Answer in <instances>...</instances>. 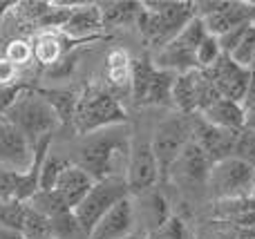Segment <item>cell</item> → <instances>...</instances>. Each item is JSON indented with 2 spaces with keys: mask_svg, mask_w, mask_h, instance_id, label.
Segmentation results:
<instances>
[{
  "mask_svg": "<svg viewBox=\"0 0 255 239\" xmlns=\"http://www.w3.org/2000/svg\"><path fill=\"white\" fill-rule=\"evenodd\" d=\"M124 239H148V233H141V231H136V233H132V235H128Z\"/></svg>",
  "mask_w": 255,
  "mask_h": 239,
  "instance_id": "b9f144b4",
  "label": "cell"
},
{
  "mask_svg": "<svg viewBox=\"0 0 255 239\" xmlns=\"http://www.w3.org/2000/svg\"><path fill=\"white\" fill-rule=\"evenodd\" d=\"M190 125H193V141L208 157L211 163H217V161H224L229 157H233L238 132H229V130L217 128V125L204 121L199 114H190Z\"/></svg>",
  "mask_w": 255,
  "mask_h": 239,
  "instance_id": "7c38bea8",
  "label": "cell"
},
{
  "mask_svg": "<svg viewBox=\"0 0 255 239\" xmlns=\"http://www.w3.org/2000/svg\"><path fill=\"white\" fill-rule=\"evenodd\" d=\"M172 72L159 70L148 58L130 63V94L134 105H172Z\"/></svg>",
  "mask_w": 255,
  "mask_h": 239,
  "instance_id": "5b68a950",
  "label": "cell"
},
{
  "mask_svg": "<svg viewBox=\"0 0 255 239\" xmlns=\"http://www.w3.org/2000/svg\"><path fill=\"white\" fill-rule=\"evenodd\" d=\"M206 188H211L217 201L226 199H247L253 195L255 188V168L247 165L244 161L229 157L211 165Z\"/></svg>",
  "mask_w": 255,
  "mask_h": 239,
  "instance_id": "52a82bcc",
  "label": "cell"
},
{
  "mask_svg": "<svg viewBox=\"0 0 255 239\" xmlns=\"http://www.w3.org/2000/svg\"><path fill=\"white\" fill-rule=\"evenodd\" d=\"M251 199H253V201H255V188H253V195H251Z\"/></svg>",
  "mask_w": 255,
  "mask_h": 239,
  "instance_id": "7bdbcfd3",
  "label": "cell"
},
{
  "mask_svg": "<svg viewBox=\"0 0 255 239\" xmlns=\"http://www.w3.org/2000/svg\"><path fill=\"white\" fill-rule=\"evenodd\" d=\"M143 11L136 18L143 40L159 52L166 47L186 25L195 18L193 2H179V0H145Z\"/></svg>",
  "mask_w": 255,
  "mask_h": 239,
  "instance_id": "7a4b0ae2",
  "label": "cell"
},
{
  "mask_svg": "<svg viewBox=\"0 0 255 239\" xmlns=\"http://www.w3.org/2000/svg\"><path fill=\"white\" fill-rule=\"evenodd\" d=\"M18 181H20V174H18V172H11V170H2V168H0V201L16 199Z\"/></svg>",
  "mask_w": 255,
  "mask_h": 239,
  "instance_id": "e575fe53",
  "label": "cell"
},
{
  "mask_svg": "<svg viewBox=\"0 0 255 239\" xmlns=\"http://www.w3.org/2000/svg\"><path fill=\"white\" fill-rule=\"evenodd\" d=\"M16 67L7 61L4 56H0V87H9V85H16Z\"/></svg>",
  "mask_w": 255,
  "mask_h": 239,
  "instance_id": "8d00e7d4",
  "label": "cell"
},
{
  "mask_svg": "<svg viewBox=\"0 0 255 239\" xmlns=\"http://www.w3.org/2000/svg\"><path fill=\"white\" fill-rule=\"evenodd\" d=\"M27 204H29L36 213H40L47 219H54V217H58V215L72 213V208L67 206V201L63 199V195L58 190H38Z\"/></svg>",
  "mask_w": 255,
  "mask_h": 239,
  "instance_id": "cb8c5ba5",
  "label": "cell"
},
{
  "mask_svg": "<svg viewBox=\"0 0 255 239\" xmlns=\"http://www.w3.org/2000/svg\"><path fill=\"white\" fill-rule=\"evenodd\" d=\"M126 121H128V112L115 94H110L108 89L101 87H88L79 96L72 125H74V130L81 137H85V134H92L97 130L124 125Z\"/></svg>",
  "mask_w": 255,
  "mask_h": 239,
  "instance_id": "277c9868",
  "label": "cell"
},
{
  "mask_svg": "<svg viewBox=\"0 0 255 239\" xmlns=\"http://www.w3.org/2000/svg\"><path fill=\"white\" fill-rule=\"evenodd\" d=\"M159 179H161V172H159L150 141H132L130 159H128V168L124 174L128 195L130 197L145 195V192H150L157 186Z\"/></svg>",
  "mask_w": 255,
  "mask_h": 239,
  "instance_id": "30bf717a",
  "label": "cell"
},
{
  "mask_svg": "<svg viewBox=\"0 0 255 239\" xmlns=\"http://www.w3.org/2000/svg\"><path fill=\"white\" fill-rule=\"evenodd\" d=\"M130 63H132V58L128 56L124 49L110 52V56H108V61H106L108 79L115 85H121V87L130 85Z\"/></svg>",
  "mask_w": 255,
  "mask_h": 239,
  "instance_id": "484cf974",
  "label": "cell"
},
{
  "mask_svg": "<svg viewBox=\"0 0 255 239\" xmlns=\"http://www.w3.org/2000/svg\"><path fill=\"white\" fill-rule=\"evenodd\" d=\"M197 72L190 70L186 74H177L172 83V105L179 114H197Z\"/></svg>",
  "mask_w": 255,
  "mask_h": 239,
  "instance_id": "ffe728a7",
  "label": "cell"
},
{
  "mask_svg": "<svg viewBox=\"0 0 255 239\" xmlns=\"http://www.w3.org/2000/svg\"><path fill=\"white\" fill-rule=\"evenodd\" d=\"M136 215L132 206V197H126L119 204H115L92 228L90 239H124L136 233Z\"/></svg>",
  "mask_w": 255,
  "mask_h": 239,
  "instance_id": "9a60e30c",
  "label": "cell"
},
{
  "mask_svg": "<svg viewBox=\"0 0 255 239\" xmlns=\"http://www.w3.org/2000/svg\"><path fill=\"white\" fill-rule=\"evenodd\" d=\"M49 9H52V2H49V0H22V2L13 4L11 11L18 16V20L38 27L40 20L49 13Z\"/></svg>",
  "mask_w": 255,
  "mask_h": 239,
  "instance_id": "4316f807",
  "label": "cell"
},
{
  "mask_svg": "<svg viewBox=\"0 0 255 239\" xmlns=\"http://www.w3.org/2000/svg\"><path fill=\"white\" fill-rule=\"evenodd\" d=\"M34 163V150L27 139L4 116H0V168L25 174Z\"/></svg>",
  "mask_w": 255,
  "mask_h": 239,
  "instance_id": "4fadbf2b",
  "label": "cell"
},
{
  "mask_svg": "<svg viewBox=\"0 0 255 239\" xmlns=\"http://www.w3.org/2000/svg\"><path fill=\"white\" fill-rule=\"evenodd\" d=\"M70 163L65 159H58L52 150L45 155L43 159V165H40V181H38V190H54L56 188V181L61 177L63 168Z\"/></svg>",
  "mask_w": 255,
  "mask_h": 239,
  "instance_id": "f1b7e54d",
  "label": "cell"
},
{
  "mask_svg": "<svg viewBox=\"0 0 255 239\" xmlns=\"http://www.w3.org/2000/svg\"><path fill=\"white\" fill-rule=\"evenodd\" d=\"M231 61L238 63L240 67H247L251 70L255 63V25L249 27V31L244 34V38L240 40V45L229 54Z\"/></svg>",
  "mask_w": 255,
  "mask_h": 239,
  "instance_id": "f546056e",
  "label": "cell"
},
{
  "mask_svg": "<svg viewBox=\"0 0 255 239\" xmlns=\"http://www.w3.org/2000/svg\"><path fill=\"white\" fill-rule=\"evenodd\" d=\"M63 40L65 38H61V34H56V31H45V34H40L38 38L31 43V47H34V58L40 65H56V63L61 61V56L65 54Z\"/></svg>",
  "mask_w": 255,
  "mask_h": 239,
  "instance_id": "603a6c76",
  "label": "cell"
},
{
  "mask_svg": "<svg viewBox=\"0 0 255 239\" xmlns=\"http://www.w3.org/2000/svg\"><path fill=\"white\" fill-rule=\"evenodd\" d=\"M94 183H97V181H94V179L90 177V174L85 172L81 165L67 163L65 168H63V172H61V177H58L56 188H54V190L61 192L63 199L67 201V206L74 210L76 206L81 204V199H83V197L90 192V188H92Z\"/></svg>",
  "mask_w": 255,
  "mask_h": 239,
  "instance_id": "ac0fdd59",
  "label": "cell"
},
{
  "mask_svg": "<svg viewBox=\"0 0 255 239\" xmlns=\"http://www.w3.org/2000/svg\"><path fill=\"white\" fill-rule=\"evenodd\" d=\"M206 38V27H204L202 18L195 16L166 47H161L154 54L152 63L159 70L172 72V74H186L190 70H197V47L202 40Z\"/></svg>",
  "mask_w": 255,
  "mask_h": 239,
  "instance_id": "8992f818",
  "label": "cell"
},
{
  "mask_svg": "<svg viewBox=\"0 0 255 239\" xmlns=\"http://www.w3.org/2000/svg\"><path fill=\"white\" fill-rule=\"evenodd\" d=\"M132 141L124 125H112L85 134L79 143V161L76 165L85 170L94 181L110 177H124L130 159Z\"/></svg>",
  "mask_w": 255,
  "mask_h": 239,
  "instance_id": "6da1fadb",
  "label": "cell"
},
{
  "mask_svg": "<svg viewBox=\"0 0 255 239\" xmlns=\"http://www.w3.org/2000/svg\"><path fill=\"white\" fill-rule=\"evenodd\" d=\"M0 239H25V237H22V233L7 231V228H0Z\"/></svg>",
  "mask_w": 255,
  "mask_h": 239,
  "instance_id": "60d3db41",
  "label": "cell"
},
{
  "mask_svg": "<svg viewBox=\"0 0 255 239\" xmlns=\"http://www.w3.org/2000/svg\"><path fill=\"white\" fill-rule=\"evenodd\" d=\"M2 56L18 70V67H25V65H29L31 63V58H34V47H31L29 40L16 38V40H11V43L4 47Z\"/></svg>",
  "mask_w": 255,
  "mask_h": 239,
  "instance_id": "4dcf8cb0",
  "label": "cell"
},
{
  "mask_svg": "<svg viewBox=\"0 0 255 239\" xmlns=\"http://www.w3.org/2000/svg\"><path fill=\"white\" fill-rule=\"evenodd\" d=\"M242 107L244 110L255 107V65L249 70V87H247V96H244V101H242Z\"/></svg>",
  "mask_w": 255,
  "mask_h": 239,
  "instance_id": "74e56055",
  "label": "cell"
},
{
  "mask_svg": "<svg viewBox=\"0 0 255 239\" xmlns=\"http://www.w3.org/2000/svg\"><path fill=\"white\" fill-rule=\"evenodd\" d=\"M204 27H206V34L215 36H224L226 31L235 29L240 25H249V22H255V2H240V0H229L226 9L217 13H211V16L202 18Z\"/></svg>",
  "mask_w": 255,
  "mask_h": 239,
  "instance_id": "e0dca14e",
  "label": "cell"
},
{
  "mask_svg": "<svg viewBox=\"0 0 255 239\" xmlns=\"http://www.w3.org/2000/svg\"><path fill=\"white\" fill-rule=\"evenodd\" d=\"M244 130H251V132H255V107H251V110H244Z\"/></svg>",
  "mask_w": 255,
  "mask_h": 239,
  "instance_id": "f35d334b",
  "label": "cell"
},
{
  "mask_svg": "<svg viewBox=\"0 0 255 239\" xmlns=\"http://www.w3.org/2000/svg\"><path fill=\"white\" fill-rule=\"evenodd\" d=\"M13 4H16V2H9V0H0V25H2V20L7 18V13L13 9Z\"/></svg>",
  "mask_w": 255,
  "mask_h": 239,
  "instance_id": "ab89813d",
  "label": "cell"
},
{
  "mask_svg": "<svg viewBox=\"0 0 255 239\" xmlns=\"http://www.w3.org/2000/svg\"><path fill=\"white\" fill-rule=\"evenodd\" d=\"M38 94L49 103L54 112H56L58 121L63 125H72L76 112V103H79V94L70 92V89H38Z\"/></svg>",
  "mask_w": 255,
  "mask_h": 239,
  "instance_id": "7402d4cb",
  "label": "cell"
},
{
  "mask_svg": "<svg viewBox=\"0 0 255 239\" xmlns=\"http://www.w3.org/2000/svg\"><path fill=\"white\" fill-rule=\"evenodd\" d=\"M103 29L101 22V11H99L97 2H76L72 9V16L67 18V22L63 25V29L58 34H63V38H72V40H81L88 43L92 38H99Z\"/></svg>",
  "mask_w": 255,
  "mask_h": 239,
  "instance_id": "2e32d148",
  "label": "cell"
},
{
  "mask_svg": "<svg viewBox=\"0 0 255 239\" xmlns=\"http://www.w3.org/2000/svg\"><path fill=\"white\" fill-rule=\"evenodd\" d=\"M220 92H217V87L213 85L211 76L206 74L204 70L197 72V114H202L204 110H208V107L213 105L215 101H220Z\"/></svg>",
  "mask_w": 255,
  "mask_h": 239,
  "instance_id": "1f68e13d",
  "label": "cell"
},
{
  "mask_svg": "<svg viewBox=\"0 0 255 239\" xmlns=\"http://www.w3.org/2000/svg\"><path fill=\"white\" fill-rule=\"evenodd\" d=\"M22 237L25 239H52V226L49 219L43 217L40 213H36L29 204H27L25 222H22Z\"/></svg>",
  "mask_w": 255,
  "mask_h": 239,
  "instance_id": "83f0119b",
  "label": "cell"
},
{
  "mask_svg": "<svg viewBox=\"0 0 255 239\" xmlns=\"http://www.w3.org/2000/svg\"><path fill=\"white\" fill-rule=\"evenodd\" d=\"M49 226H52V239H90L85 228L74 217V213H65L49 219Z\"/></svg>",
  "mask_w": 255,
  "mask_h": 239,
  "instance_id": "d4e9b609",
  "label": "cell"
},
{
  "mask_svg": "<svg viewBox=\"0 0 255 239\" xmlns=\"http://www.w3.org/2000/svg\"><path fill=\"white\" fill-rule=\"evenodd\" d=\"M233 157L244 161L251 168H255V132H251V130H240L238 139H235Z\"/></svg>",
  "mask_w": 255,
  "mask_h": 239,
  "instance_id": "d6a6232c",
  "label": "cell"
},
{
  "mask_svg": "<svg viewBox=\"0 0 255 239\" xmlns=\"http://www.w3.org/2000/svg\"><path fill=\"white\" fill-rule=\"evenodd\" d=\"M211 76L213 85L217 87L222 98H229L242 105L244 96H247V87H249V70L240 67L238 63L231 61V56L222 54L208 70H204Z\"/></svg>",
  "mask_w": 255,
  "mask_h": 239,
  "instance_id": "5bb4252c",
  "label": "cell"
},
{
  "mask_svg": "<svg viewBox=\"0 0 255 239\" xmlns=\"http://www.w3.org/2000/svg\"><path fill=\"white\" fill-rule=\"evenodd\" d=\"M27 89V83H16L9 85V87H0V116H4V112L16 103V98L20 96Z\"/></svg>",
  "mask_w": 255,
  "mask_h": 239,
  "instance_id": "d590c367",
  "label": "cell"
},
{
  "mask_svg": "<svg viewBox=\"0 0 255 239\" xmlns=\"http://www.w3.org/2000/svg\"><path fill=\"white\" fill-rule=\"evenodd\" d=\"M199 116H202L204 121H208V123L217 125V128L229 130V132H240V130H244V107L235 101H229V98L215 101Z\"/></svg>",
  "mask_w": 255,
  "mask_h": 239,
  "instance_id": "d6986e66",
  "label": "cell"
},
{
  "mask_svg": "<svg viewBox=\"0 0 255 239\" xmlns=\"http://www.w3.org/2000/svg\"><path fill=\"white\" fill-rule=\"evenodd\" d=\"M220 56H222L220 40H217L215 36L206 34V38H204L202 45L197 47V56H195V61H197V70H208Z\"/></svg>",
  "mask_w": 255,
  "mask_h": 239,
  "instance_id": "836d02e7",
  "label": "cell"
},
{
  "mask_svg": "<svg viewBox=\"0 0 255 239\" xmlns=\"http://www.w3.org/2000/svg\"><path fill=\"white\" fill-rule=\"evenodd\" d=\"M128 195V188L124 177H110V179H101L97 181L90 192L81 199V204L76 206L72 213L74 217L79 219V224L85 228V233H92V228L99 224V219L108 213L115 204H119L121 199H126Z\"/></svg>",
  "mask_w": 255,
  "mask_h": 239,
  "instance_id": "9c48e42d",
  "label": "cell"
},
{
  "mask_svg": "<svg viewBox=\"0 0 255 239\" xmlns=\"http://www.w3.org/2000/svg\"><path fill=\"white\" fill-rule=\"evenodd\" d=\"M211 161L197 148V143L190 141L188 146L181 150V155L172 161L168 168L166 179L177 183L179 188H202L208 181V172H211Z\"/></svg>",
  "mask_w": 255,
  "mask_h": 239,
  "instance_id": "8fae6325",
  "label": "cell"
},
{
  "mask_svg": "<svg viewBox=\"0 0 255 239\" xmlns=\"http://www.w3.org/2000/svg\"><path fill=\"white\" fill-rule=\"evenodd\" d=\"M97 4H99V11H101L103 29L132 25V22H136L139 13L143 11V4L132 2V0H121V2H97Z\"/></svg>",
  "mask_w": 255,
  "mask_h": 239,
  "instance_id": "44dd1931",
  "label": "cell"
},
{
  "mask_svg": "<svg viewBox=\"0 0 255 239\" xmlns=\"http://www.w3.org/2000/svg\"><path fill=\"white\" fill-rule=\"evenodd\" d=\"M4 119L11 125H16L18 132L31 146V150L52 141L54 132L61 128V121H58L56 112L40 96L38 89H31V87H27L16 98V103L4 112Z\"/></svg>",
  "mask_w": 255,
  "mask_h": 239,
  "instance_id": "3957f363",
  "label": "cell"
},
{
  "mask_svg": "<svg viewBox=\"0 0 255 239\" xmlns=\"http://www.w3.org/2000/svg\"><path fill=\"white\" fill-rule=\"evenodd\" d=\"M190 141H193L190 116L175 114L159 123V128L154 130L152 139H150V146H152L154 159H157L159 172H161L163 179H166V172L172 165V161L181 155V150H184Z\"/></svg>",
  "mask_w": 255,
  "mask_h": 239,
  "instance_id": "ba28073f",
  "label": "cell"
}]
</instances>
